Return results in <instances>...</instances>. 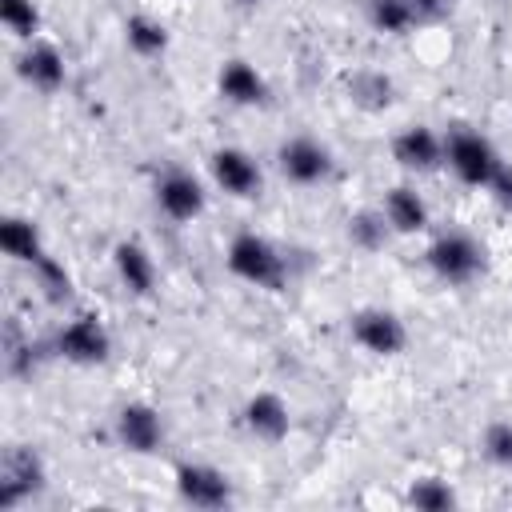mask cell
Instances as JSON below:
<instances>
[{"mask_svg": "<svg viewBox=\"0 0 512 512\" xmlns=\"http://www.w3.org/2000/svg\"><path fill=\"white\" fill-rule=\"evenodd\" d=\"M244 424L260 436V440H284L288 436V404L276 392H256L244 404Z\"/></svg>", "mask_w": 512, "mask_h": 512, "instance_id": "15", "label": "cell"}, {"mask_svg": "<svg viewBox=\"0 0 512 512\" xmlns=\"http://www.w3.org/2000/svg\"><path fill=\"white\" fill-rule=\"evenodd\" d=\"M32 272H36V280H40V288H44V296H48L52 304H60V300L72 296V280H68L64 264H56L52 256H40V260L32 264Z\"/></svg>", "mask_w": 512, "mask_h": 512, "instance_id": "24", "label": "cell"}, {"mask_svg": "<svg viewBox=\"0 0 512 512\" xmlns=\"http://www.w3.org/2000/svg\"><path fill=\"white\" fill-rule=\"evenodd\" d=\"M444 160L452 164V172L464 180V184H492V176L500 172V156H496V148H492V140L488 136H480V132H472V128H452L448 136H444Z\"/></svg>", "mask_w": 512, "mask_h": 512, "instance_id": "2", "label": "cell"}, {"mask_svg": "<svg viewBox=\"0 0 512 512\" xmlns=\"http://www.w3.org/2000/svg\"><path fill=\"white\" fill-rule=\"evenodd\" d=\"M112 260H116L120 284H124L132 296H148V292H152V284H156V264H152V256H148L144 244L120 240L116 252H112Z\"/></svg>", "mask_w": 512, "mask_h": 512, "instance_id": "13", "label": "cell"}, {"mask_svg": "<svg viewBox=\"0 0 512 512\" xmlns=\"http://www.w3.org/2000/svg\"><path fill=\"white\" fill-rule=\"evenodd\" d=\"M240 4H244V8H252V4H260V0H240Z\"/></svg>", "mask_w": 512, "mask_h": 512, "instance_id": "29", "label": "cell"}, {"mask_svg": "<svg viewBox=\"0 0 512 512\" xmlns=\"http://www.w3.org/2000/svg\"><path fill=\"white\" fill-rule=\"evenodd\" d=\"M368 20L376 32H404L416 24L404 0H368Z\"/></svg>", "mask_w": 512, "mask_h": 512, "instance_id": "22", "label": "cell"}, {"mask_svg": "<svg viewBox=\"0 0 512 512\" xmlns=\"http://www.w3.org/2000/svg\"><path fill=\"white\" fill-rule=\"evenodd\" d=\"M228 268H232L240 280L256 284V288H280L284 276H288L284 252H280L272 240L256 236V232H240V236L232 240V248H228Z\"/></svg>", "mask_w": 512, "mask_h": 512, "instance_id": "1", "label": "cell"}, {"mask_svg": "<svg viewBox=\"0 0 512 512\" xmlns=\"http://www.w3.org/2000/svg\"><path fill=\"white\" fill-rule=\"evenodd\" d=\"M348 96L364 112H380V108L392 104V80L384 72H376V68H360V72L348 76Z\"/></svg>", "mask_w": 512, "mask_h": 512, "instance_id": "18", "label": "cell"}, {"mask_svg": "<svg viewBox=\"0 0 512 512\" xmlns=\"http://www.w3.org/2000/svg\"><path fill=\"white\" fill-rule=\"evenodd\" d=\"M44 488V464L32 448L12 444L0 460V508H16Z\"/></svg>", "mask_w": 512, "mask_h": 512, "instance_id": "4", "label": "cell"}, {"mask_svg": "<svg viewBox=\"0 0 512 512\" xmlns=\"http://www.w3.org/2000/svg\"><path fill=\"white\" fill-rule=\"evenodd\" d=\"M408 504L424 508V512H448L456 504V492L444 484V480H416L408 488Z\"/></svg>", "mask_w": 512, "mask_h": 512, "instance_id": "23", "label": "cell"}, {"mask_svg": "<svg viewBox=\"0 0 512 512\" xmlns=\"http://www.w3.org/2000/svg\"><path fill=\"white\" fill-rule=\"evenodd\" d=\"M176 488L196 508H224L232 500L228 476L220 468H212V464H180L176 468Z\"/></svg>", "mask_w": 512, "mask_h": 512, "instance_id": "9", "label": "cell"}, {"mask_svg": "<svg viewBox=\"0 0 512 512\" xmlns=\"http://www.w3.org/2000/svg\"><path fill=\"white\" fill-rule=\"evenodd\" d=\"M56 348L64 360L72 364H100L112 352V340L104 332V324L96 316H76L72 324H64V332L56 336Z\"/></svg>", "mask_w": 512, "mask_h": 512, "instance_id": "8", "label": "cell"}, {"mask_svg": "<svg viewBox=\"0 0 512 512\" xmlns=\"http://www.w3.org/2000/svg\"><path fill=\"white\" fill-rule=\"evenodd\" d=\"M0 244H4V252H8L12 260H24V264H36V260L44 256L36 228H32L28 220H20V216H8V220H4V228H0Z\"/></svg>", "mask_w": 512, "mask_h": 512, "instance_id": "19", "label": "cell"}, {"mask_svg": "<svg viewBox=\"0 0 512 512\" xmlns=\"http://www.w3.org/2000/svg\"><path fill=\"white\" fill-rule=\"evenodd\" d=\"M352 340L360 348H368L372 356H396L404 352L408 344V332H404V320L388 308H364L352 316Z\"/></svg>", "mask_w": 512, "mask_h": 512, "instance_id": "5", "label": "cell"}, {"mask_svg": "<svg viewBox=\"0 0 512 512\" xmlns=\"http://www.w3.org/2000/svg\"><path fill=\"white\" fill-rule=\"evenodd\" d=\"M124 36H128V48H132L136 56H160V52L168 48V32H164V24L152 20V16H128Z\"/></svg>", "mask_w": 512, "mask_h": 512, "instance_id": "21", "label": "cell"}, {"mask_svg": "<svg viewBox=\"0 0 512 512\" xmlns=\"http://www.w3.org/2000/svg\"><path fill=\"white\" fill-rule=\"evenodd\" d=\"M380 212L388 216L392 232H420L428 224V204L420 200V192H412L408 184H396L384 192V204Z\"/></svg>", "mask_w": 512, "mask_h": 512, "instance_id": "17", "label": "cell"}, {"mask_svg": "<svg viewBox=\"0 0 512 512\" xmlns=\"http://www.w3.org/2000/svg\"><path fill=\"white\" fill-rule=\"evenodd\" d=\"M484 456L500 468H512V420H492L484 428Z\"/></svg>", "mask_w": 512, "mask_h": 512, "instance_id": "26", "label": "cell"}, {"mask_svg": "<svg viewBox=\"0 0 512 512\" xmlns=\"http://www.w3.org/2000/svg\"><path fill=\"white\" fill-rule=\"evenodd\" d=\"M220 96L232 100V104H264L268 100V84L248 60H228L220 68Z\"/></svg>", "mask_w": 512, "mask_h": 512, "instance_id": "16", "label": "cell"}, {"mask_svg": "<svg viewBox=\"0 0 512 512\" xmlns=\"http://www.w3.org/2000/svg\"><path fill=\"white\" fill-rule=\"evenodd\" d=\"M428 264L448 284H468L484 268V248L468 232H444L428 248Z\"/></svg>", "mask_w": 512, "mask_h": 512, "instance_id": "3", "label": "cell"}, {"mask_svg": "<svg viewBox=\"0 0 512 512\" xmlns=\"http://www.w3.org/2000/svg\"><path fill=\"white\" fill-rule=\"evenodd\" d=\"M392 156H396L404 168H412V172H432V168L444 160V140H440L432 128L412 124V128H404V132L392 140Z\"/></svg>", "mask_w": 512, "mask_h": 512, "instance_id": "12", "label": "cell"}, {"mask_svg": "<svg viewBox=\"0 0 512 512\" xmlns=\"http://www.w3.org/2000/svg\"><path fill=\"white\" fill-rule=\"evenodd\" d=\"M156 204L168 220H196L204 212V188L192 172L184 168H168L160 180H156Z\"/></svg>", "mask_w": 512, "mask_h": 512, "instance_id": "6", "label": "cell"}, {"mask_svg": "<svg viewBox=\"0 0 512 512\" xmlns=\"http://www.w3.org/2000/svg\"><path fill=\"white\" fill-rule=\"evenodd\" d=\"M0 20H4V28H8V32L24 36V40L40 28V12H36V4H32V0H0Z\"/></svg>", "mask_w": 512, "mask_h": 512, "instance_id": "25", "label": "cell"}, {"mask_svg": "<svg viewBox=\"0 0 512 512\" xmlns=\"http://www.w3.org/2000/svg\"><path fill=\"white\" fill-rule=\"evenodd\" d=\"M404 4H408V12H412L416 24L420 20H436L444 12V0H404Z\"/></svg>", "mask_w": 512, "mask_h": 512, "instance_id": "28", "label": "cell"}, {"mask_svg": "<svg viewBox=\"0 0 512 512\" xmlns=\"http://www.w3.org/2000/svg\"><path fill=\"white\" fill-rule=\"evenodd\" d=\"M488 188H492V196H496V204L512 212V164H500V172L492 176V184H488Z\"/></svg>", "mask_w": 512, "mask_h": 512, "instance_id": "27", "label": "cell"}, {"mask_svg": "<svg viewBox=\"0 0 512 512\" xmlns=\"http://www.w3.org/2000/svg\"><path fill=\"white\" fill-rule=\"evenodd\" d=\"M16 68H20V76H24L32 88H40V92H56V88L64 84V56H60L52 44H28V48L20 52Z\"/></svg>", "mask_w": 512, "mask_h": 512, "instance_id": "14", "label": "cell"}, {"mask_svg": "<svg viewBox=\"0 0 512 512\" xmlns=\"http://www.w3.org/2000/svg\"><path fill=\"white\" fill-rule=\"evenodd\" d=\"M280 172L292 180V184H320L328 172H332V156L324 144H316L312 136H292L280 144Z\"/></svg>", "mask_w": 512, "mask_h": 512, "instance_id": "7", "label": "cell"}, {"mask_svg": "<svg viewBox=\"0 0 512 512\" xmlns=\"http://www.w3.org/2000/svg\"><path fill=\"white\" fill-rule=\"evenodd\" d=\"M212 176H216V184H220L228 196L248 200V196L260 192V168H256V160H252L248 152H240V148H220V152L212 156Z\"/></svg>", "mask_w": 512, "mask_h": 512, "instance_id": "11", "label": "cell"}, {"mask_svg": "<svg viewBox=\"0 0 512 512\" xmlns=\"http://www.w3.org/2000/svg\"><path fill=\"white\" fill-rule=\"evenodd\" d=\"M116 440L128 452H156L160 440H164L160 412L148 408V404H124L120 416H116Z\"/></svg>", "mask_w": 512, "mask_h": 512, "instance_id": "10", "label": "cell"}, {"mask_svg": "<svg viewBox=\"0 0 512 512\" xmlns=\"http://www.w3.org/2000/svg\"><path fill=\"white\" fill-rule=\"evenodd\" d=\"M388 232H392V224H388V216H384L380 208H364V212H356V216L348 220V240H352L356 248H364V252L384 248Z\"/></svg>", "mask_w": 512, "mask_h": 512, "instance_id": "20", "label": "cell"}]
</instances>
